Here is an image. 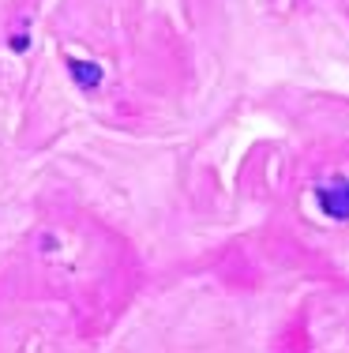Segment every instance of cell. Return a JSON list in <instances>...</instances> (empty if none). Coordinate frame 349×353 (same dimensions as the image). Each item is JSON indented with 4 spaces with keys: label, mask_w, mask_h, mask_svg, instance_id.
<instances>
[{
    "label": "cell",
    "mask_w": 349,
    "mask_h": 353,
    "mask_svg": "<svg viewBox=\"0 0 349 353\" xmlns=\"http://www.w3.org/2000/svg\"><path fill=\"white\" fill-rule=\"evenodd\" d=\"M315 199H319V211L330 218V222H349V181H330L315 188Z\"/></svg>",
    "instance_id": "obj_1"
},
{
    "label": "cell",
    "mask_w": 349,
    "mask_h": 353,
    "mask_svg": "<svg viewBox=\"0 0 349 353\" xmlns=\"http://www.w3.org/2000/svg\"><path fill=\"white\" fill-rule=\"evenodd\" d=\"M68 72H72V79H76V87L87 90V94L102 87V68H98L94 61H76V57H72V61H68Z\"/></svg>",
    "instance_id": "obj_2"
},
{
    "label": "cell",
    "mask_w": 349,
    "mask_h": 353,
    "mask_svg": "<svg viewBox=\"0 0 349 353\" xmlns=\"http://www.w3.org/2000/svg\"><path fill=\"white\" fill-rule=\"evenodd\" d=\"M12 49H15V53H23V49H27V34H15L12 38Z\"/></svg>",
    "instance_id": "obj_3"
}]
</instances>
